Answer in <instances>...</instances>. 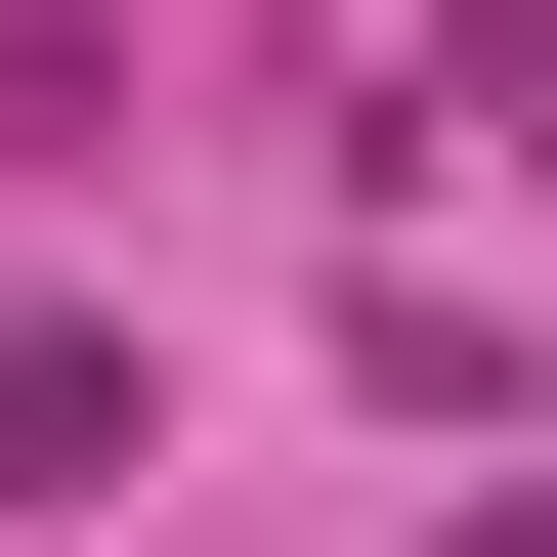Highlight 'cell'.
<instances>
[{
	"instance_id": "obj_1",
	"label": "cell",
	"mask_w": 557,
	"mask_h": 557,
	"mask_svg": "<svg viewBox=\"0 0 557 557\" xmlns=\"http://www.w3.org/2000/svg\"><path fill=\"white\" fill-rule=\"evenodd\" d=\"M0 472H44V515L129 472V344H86V300H0Z\"/></svg>"
}]
</instances>
